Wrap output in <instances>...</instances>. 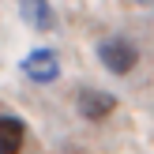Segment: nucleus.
I'll return each mask as SVG.
<instances>
[{
	"label": "nucleus",
	"instance_id": "f257e3e1",
	"mask_svg": "<svg viewBox=\"0 0 154 154\" xmlns=\"http://www.w3.org/2000/svg\"><path fill=\"white\" fill-rule=\"evenodd\" d=\"M98 60H102L113 75H128L139 64V53H135V45L128 42V38H105V42L98 45Z\"/></svg>",
	"mask_w": 154,
	"mask_h": 154
},
{
	"label": "nucleus",
	"instance_id": "f03ea898",
	"mask_svg": "<svg viewBox=\"0 0 154 154\" xmlns=\"http://www.w3.org/2000/svg\"><path fill=\"white\" fill-rule=\"evenodd\" d=\"M19 68H23V75H26L30 83H53V79L60 75V60H57L53 49H34V53H26Z\"/></svg>",
	"mask_w": 154,
	"mask_h": 154
},
{
	"label": "nucleus",
	"instance_id": "7ed1b4c3",
	"mask_svg": "<svg viewBox=\"0 0 154 154\" xmlns=\"http://www.w3.org/2000/svg\"><path fill=\"white\" fill-rule=\"evenodd\" d=\"M113 109H117V98L105 94V90H83L79 94V113L87 120H105Z\"/></svg>",
	"mask_w": 154,
	"mask_h": 154
},
{
	"label": "nucleus",
	"instance_id": "20e7f679",
	"mask_svg": "<svg viewBox=\"0 0 154 154\" xmlns=\"http://www.w3.org/2000/svg\"><path fill=\"white\" fill-rule=\"evenodd\" d=\"M26 143V128L19 117H0V154H19Z\"/></svg>",
	"mask_w": 154,
	"mask_h": 154
},
{
	"label": "nucleus",
	"instance_id": "39448f33",
	"mask_svg": "<svg viewBox=\"0 0 154 154\" xmlns=\"http://www.w3.org/2000/svg\"><path fill=\"white\" fill-rule=\"evenodd\" d=\"M19 8H23V19H26L34 30H49V26H53L49 0H19Z\"/></svg>",
	"mask_w": 154,
	"mask_h": 154
}]
</instances>
